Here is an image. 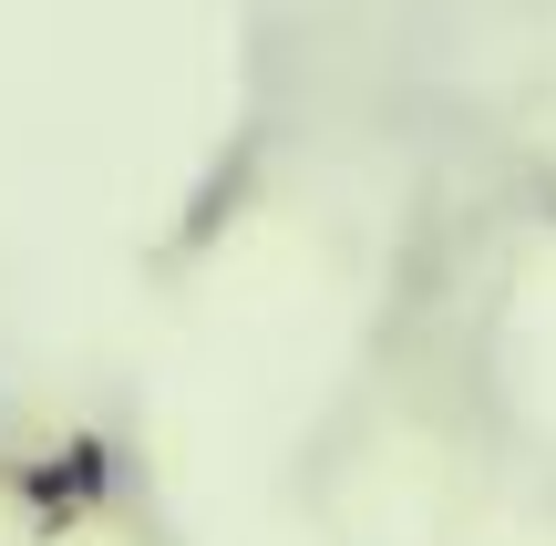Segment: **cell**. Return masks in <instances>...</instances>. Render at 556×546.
I'll use <instances>...</instances> for the list:
<instances>
[{"label":"cell","mask_w":556,"mask_h":546,"mask_svg":"<svg viewBox=\"0 0 556 546\" xmlns=\"http://www.w3.org/2000/svg\"><path fill=\"white\" fill-rule=\"evenodd\" d=\"M103 485H114V454H103L93 433H73V444H52L41 465H21V495H31L41 526H73V516L93 506Z\"/></svg>","instance_id":"1"}]
</instances>
